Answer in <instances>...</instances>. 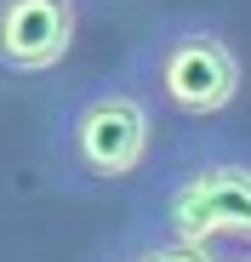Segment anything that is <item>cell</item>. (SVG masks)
I'll return each mask as SVG.
<instances>
[{
  "label": "cell",
  "instance_id": "3",
  "mask_svg": "<svg viewBox=\"0 0 251 262\" xmlns=\"http://www.w3.org/2000/svg\"><path fill=\"white\" fill-rule=\"evenodd\" d=\"M154 228L205 245H251V160L228 148L177 154L154 183Z\"/></svg>",
  "mask_w": 251,
  "mask_h": 262
},
{
  "label": "cell",
  "instance_id": "6",
  "mask_svg": "<svg viewBox=\"0 0 251 262\" xmlns=\"http://www.w3.org/2000/svg\"><path fill=\"white\" fill-rule=\"evenodd\" d=\"M103 262H154V256H149V245H143V234L132 228V234H126V239H120V245H114V251H109Z\"/></svg>",
  "mask_w": 251,
  "mask_h": 262
},
{
  "label": "cell",
  "instance_id": "1",
  "mask_svg": "<svg viewBox=\"0 0 251 262\" xmlns=\"http://www.w3.org/2000/svg\"><path fill=\"white\" fill-rule=\"evenodd\" d=\"M52 171L80 188H120L154 154V103L132 74H97L74 85L52 120Z\"/></svg>",
  "mask_w": 251,
  "mask_h": 262
},
{
  "label": "cell",
  "instance_id": "4",
  "mask_svg": "<svg viewBox=\"0 0 251 262\" xmlns=\"http://www.w3.org/2000/svg\"><path fill=\"white\" fill-rule=\"evenodd\" d=\"M86 0H0V74L40 80L69 63Z\"/></svg>",
  "mask_w": 251,
  "mask_h": 262
},
{
  "label": "cell",
  "instance_id": "2",
  "mask_svg": "<svg viewBox=\"0 0 251 262\" xmlns=\"http://www.w3.org/2000/svg\"><path fill=\"white\" fill-rule=\"evenodd\" d=\"M126 74H132L149 103L177 114V120H217L240 103V52L234 40L200 17H172L154 34H143L132 57H126Z\"/></svg>",
  "mask_w": 251,
  "mask_h": 262
},
{
  "label": "cell",
  "instance_id": "7",
  "mask_svg": "<svg viewBox=\"0 0 251 262\" xmlns=\"http://www.w3.org/2000/svg\"><path fill=\"white\" fill-rule=\"evenodd\" d=\"M223 262H251V245H234V251H223Z\"/></svg>",
  "mask_w": 251,
  "mask_h": 262
},
{
  "label": "cell",
  "instance_id": "5",
  "mask_svg": "<svg viewBox=\"0 0 251 262\" xmlns=\"http://www.w3.org/2000/svg\"><path fill=\"white\" fill-rule=\"evenodd\" d=\"M143 245L154 262H223V245H205V239H177V234H165L154 223H137Z\"/></svg>",
  "mask_w": 251,
  "mask_h": 262
}]
</instances>
